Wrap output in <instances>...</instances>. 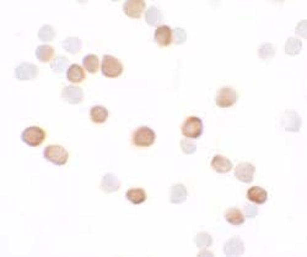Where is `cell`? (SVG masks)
Masks as SVG:
<instances>
[{"instance_id": "cell-1", "label": "cell", "mask_w": 307, "mask_h": 257, "mask_svg": "<svg viewBox=\"0 0 307 257\" xmlns=\"http://www.w3.org/2000/svg\"><path fill=\"white\" fill-rule=\"evenodd\" d=\"M156 133L152 128L140 127L132 133V143L138 148H148L155 143Z\"/></svg>"}, {"instance_id": "cell-2", "label": "cell", "mask_w": 307, "mask_h": 257, "mask_svg": "<svg viewBox=\"0 0 307 257\" xmlns=\"http://www.w3.org/2000/svg\"><path fill=\"white\" fill-rule=\"evenodd\" d=\"M101 71L103 76L110 77V79H115V77H119L123 74L124 67H123L120 60H118L117 58L113 57V55L106 54L102 58Z\"/></svg>"}, {"instance_id": "cell-3", "label": "cell", "mask_w": 307, "mask_h": 257, "mask_svg": "<svg viewBox=\"0 0 307 257\" xmlns=\"http://www.w3.org/2000/svg\"><path fill=\"white\" fill-rule=\"evenodd\" d=\"M44 160L53 163L55 165L67 164L69 160V153L63 146L60 145H49L43 151Z\"/></svg>"}, {"instance_id": "cell-4", "label": "cell", "mask_w": 307, "mask_h": 257, "mask_svg": "<svg viewBox=\"0 0 307 257\" xmlns=\"http://www.w3.org/2000/svg\"><path fill=\"white\" fill-rule=\"evenodd\" d=\"M203 122L198 117H188L181 127V132L186 138H199L203 133Z\"/></svg>"}, {"instance_id": "cell-5", "label": "cell", "mask_w": 307, "mask_h": 257, "mask_svg": "<svg viewBox=\"0 0 307 257\" xmlns=\"http://www.w3.org/2000/svg\"><path fill=\"white\" fill-rule=\"evenodd\" d=\"M21 140L30 147H38L46 140V131L39 127H29L22 131Z\"/></svg>"}, {"instance_id": "cell-6", "label": "cell", "mask_w": 307, "mask_h": 257, "mask_svg": "<svg viewBox=\"0 0 307 257\" xmlns=\"http://www.w3.org/2000/svg\"><path fill=\"white\" fill-rule=\"evenodd\" d=\"M238 99V95L236 90L230 86H224L219 88L215 95V103L220 108H230L236 104Z\"/></svg>"}, {"instance_id": "cell-7", "label": "cell", "mask_w": 307, "mask_h": 257, "mask_svg": "<svg viewBox=\"0 0 307 257\" xmlns=\"http://www.w3.org/2000/svg\"><path fill=\"white\" fill-rule=\"evenodd\" d=\"M303 125L300 114L295 110H286L281 115V127L284 130L291 131V132H299Z\"/></svg>"}, {"instance_id": "cell-8", "label": "cell", "mask_w": 307, "mask_h": 257, "mask_svg": "<svg viewBox=\"0 0 307 257\" xmlns=\"http://www.w3.org/2000/svg\"><path fill=\"white\" fill-rule=\"evenodd\" d=\"M38 76V67L32 63L24 62L15 67V77L20 81H32Z\"/></svg>"}, {"instance_id": "cell-9", "label": "cell", "mask_w": 307, "mask_h": 257, "mask_svg": "<svg viewBox=\"0 0 307 257\" xmlns=\"http://www.w3.org/2000/svg\"><path fill=\"white\" fill-rule=\"evenodd\" d=\"M256 173V167L250 162H241L238 163L237 167L235 168V176L241 183L250 184L253 181V176Z\"/></svg>"}, {"instance_id": "cell-10", "label": "cell", "mask_w": 307, "mask_h": 257, "mask_svg": "<svg viewBox=\"0 0 307 257\" xmlns=\"http://www.w3.org/2000/svg\"><path fill=\"white\" fill-rule=\"evenodd\" d=\"M154 41L156 42V44L161 48L170 47L173 43V36H172V30L167 25H162V26H158L156 29L155 33H154Z\"/></svg>"}, {"instance_id": "cell-11", "label": "cell", "mask_w": 307, "mask_h": 257, "mask_svg": "<svg viewBox=\"0 0 307 257\" xmlns=\"http://www.w3.org/2000/svg\"><path fill=\"white\" fill-rule=\"evenodd\" d=\"M147 4L143 0H127L123 4V11L128 17L132 19H139L145 11Z\"/></svg>"}, {"instance_id": "cell-12", "label": "cell", "mask_w": 307, "mask_h": 257, "mask_svg": "<svg viewBox=\"0 0 307 257\" xmlns=\"http://www.w3.org/2000/svg\"><path fill=\"white\" fill-rule=\"evenodd\" d=\"M224 254L226 256H242L245 254V243L238 236H233L224 244Z\"/></svg>"}, {"instance_id": "cell-13", "label": "cell", "mask_w": 307, "mask_h": 257, "mask_svg": "<svg viewBox=\"0 0 307 257\" xmlns=\"http://www.w3.org/2000/svg\"><path fill=\"white\" fill-rule=\"evenodd\" d=\"M62 98L70 104H79L84 99V91L77 86H65L62 91Z\"/></svg>"}, {"instance_id": "cell-14", "label": "cell", "mask_w": 307, "mask_h": 257, "mask_svg": "<svg viewBox=\"0 0 307 257\" xmlns=\"http://www.w3.org/2000/svg\"><path fill=\"white\" fill-rule=\"evenodd\" d=\"M188 197V190L183 184L177 183V184H173L171 186V190H170V202L172 205H181V203L186 202Z\"/></svg>"}, {"instance_id": "cell-15", "label": "cell", "mask_w": 307, "mask_h": 257, "mask_svg": "<svg viewBox=\"0 0 307 257\" xmlns=\"http://www.w3.org/2000/svg\"><path fill=\"white\" fill-rule=\"evenodd\" d=\"M210 167L213 168V170H215L216 173L225 174L232 169L233 165L232 162H231L229 158L224 157V156L221 155H215L213 157V160H211Z\"/></svg>"}, {"instance_id": "cell-16", "label": "cell", "mask_w": 307, "mask_h": 257, "mask_svg": "<svg viewBox=\"0 0 307 257\" xmlns=\"http://www.w3.org/2000/svg\"><path fill=\"white\" fill-rule=\"evenodd\" d=\"M101 189L107 193H115V191H118L120 189L119 179L112 173L105 174L101 180Z\"/></svg>"}, {"instance_id": "cell-17", "label": "cell", "mask_w": 307, "mask_h": 257, "mask_svg": "<svg viewBox=\"0 0 307 257\" xmlns=\"http://www.w3.org/2000/svg\"><path fill=\"white\" fill-rule=\"evenodd\" d=\"M247 198L257 205H263L268 200V193L261 186H252L247 190Z\"/></svg>"}, {"instance_id": "cell-18", "label": "cell", "mask_w": 307, "mask_h": 257, "mask_svg": "<svg viewBox=\"0 0 307 257\" xmlns=\"http://www.w3.org/2000/svg\"><path fill=\"white\" fill-rule=\"evenodd\" d=\"M224 217H225L228 223H230L231 225H235V226L242 225V224L245 223V219H246L245 214L242 213V211L238 210V208H236V207H231V208H229V210H226L225 213H224Z\"/></svg>"}, {"instance_id": "cell-19", "label": "cell", "mask_w": 307, "mask_h": 257, "mask_svg": "<svg viewBox=\"0 0 307 257\" xmlns=\"http://www.w3.org/2000/svg\"><path fill=\"white\" fill-rule=\"evenodd\" d=\"M85 69H82L80 65L72 64L67 70V79L72 84H80L85 80Z\"/></svg>"}, {"instance_id": "cell-20", "label": "cell", "mask_w": 307, "mask_h": 257, "mask_svg": "<svg viewBox=\"0 0 307 257\" xmlns=\"http://www.w3.org/2000/svg\"><path fill=\"white\" fill-rule=\"evenodd\" d=\"M108 115H110V113L102 105H94L90 109V119L95 124H103V123H106V120L108 119Z\"/></svg>"}, {"instance_id": "cell-21", "label": "cell", "mask_w": 307, "mask_h": 257, "mask_svg": "<svg viewBox=\"0 0 307 257\" xmlns=\"http://www.w3.org/2000/svg\"><path fill=\"white\" fill-rule=\"evenodd\" d=\"M163 19L162 11L160 9L155 6V5H152L149 9L145 11V21L149 26H157Z\"/></svg>"}, {"instance_id": "cell-22", "label": "cell", "mask_w": 307, "mask_h": 257, "mask_svg": "<svg viewBox=\"0 0 307 257\" xmlns=\"http://www.w3.org/2000/svg\"><path fill=\"white\" fill-rule=\"evenodd\" d=\"M36 58L42 63H49L54 57V48L49 44H42L36 48Z\"/></svg>"}, {"instance_id": "cell-23", "label": "cell", "mask_w": 307, "mask_h": 257, "mask_svg": "<svg viewBox=\"0 0 307 257\" xmlns=\"http://www.w3.org/2000/svg\"><path fill=\"white\" fill-rule=\"evenodd\" d=\"M125 198L133 205H140L147 201V193L144 189H130L125 193Z\"/></svg>"}, {"instance_id": "cell-24", "label": "cell", "mask_w": 307, "mask_h": 257, "mask_svg": "<svg viewBox=\"0 0 307 257\" xmlns=\"http://www.w3.org/2000/svg\"><path fill=\"white\" fill-rule=\"evenodd\" d=\"M81 39L77 37H68L62 43V47L65 52L70 53V54H77L81 49Z\"/></svg>"}, {"instance_id": "cell-25", "label": "cell", "mask_w": 307, "mask_h": 257, "mask_svg": "<svg viewBox=\"0 0 307 257\" xmlns=\"http://www.w3.org/2000/svg\"><path fill=\"white\" fill-rule=\"evenodd\" d=\"M82 66L90 74H96L100 69V60L97 55L87 54L82 59Z\"/></svg>"}, {"instance_id": "cell-26", "label": "cell", "mask_w": 307, "mask_h": 257, "mask_svg": "<svg viewBox=\"0 0 307 257\" xmlns=\"http://www.w3.org/2000/svg\"><path fill=\"white\" fill-rule=\"evenodd\" d=\"M285 54L288 55H299L303 50V41L295 37H289L285 43Z\"/></svg>"}, {"instance_id": "cell-27", "label": "cell", "mask_w": 307, "mask_h": 257, "mask_svg": "<svg viewBox=\"0 0 307 257\" xmlns=\"http://www.w3.org/2000/svg\"><path fill=\"white\" fill-rule=\"evenodd\" d=\"M55 34H57V31H55L54 27L52 25H43L41 29L38 30V38L43 42H51L55 38Z\"/></svg>"}, {"instance_id": "cell-28", "label": "cell", "mask_w": 307, "mask_h": 257, "mask_svg": "<svg viewBox=\"0 0 307 257\" xmlns=\"http://www.w3.org/2000/svg\"><path fill=\"white\" fill-rule=\"evenodd\" d=\"M68 67H69V60L65 55H59L51 63V69L54 72H58V74L64 72L65 70H68Z\"/></svg>"}, {"instance_id": "cell-29", "label": "cell", "mask_w": 307, "mask_h": 257, "mask_svg": "<svg viewBox=\"0 0 307 257\" xmlns=\"http://www.w3.org/2000/svg\"><path fill=\"white\" fill-rule=\"evenodd\" d=\"M258 55L262 60H269L275 55V47L271 43H263L258 48Z\"/></svg>"}, {"instance_id": "cell-30", "label": "cell", "mask_w": 307, "mask_h": 257, "mask_svg": "<svg viewBox=\"0 0 307 257\" xmlns=\"http://www.w3.org/2000/svg\"><path fill=\"white\" fill-rule=\"evenodd\" d=\"M194 244L200 249H208L209 246H211L213 244V238L209 233L206 231H200L195 235L194 238Z\"/></svg>"}, {"instance_id": "cell-31", "label": "cell", "mask_w": 307, "mask_h": 257, "mask_svg": "<svg viewBox=\"0 0 307 257\" xmlns=\"http://www.w3.org/2000/svg\"><path fill=\"white\" fill-rule=\"evenodd\" d=\"M172 36H173V43H176L177 45L183 44L186 41H187V32L185 31L181 27H177V29L172 30Z\"/></svg>"}, {"instance_id": "cell-32", "label": "cell", "mask_w": 307, "mask_h": 257, "mask_svg": "<svg viewBox=\"0 0 307 257\" xmlns=\"http://www.w3.org/2000/svg\"><path fill=\"white\" fill-rule=\"evenodd\" d=\"M181 148H182L185 155H193L197 151V145L193 141H191L190 138H183V140H181Z\"/></svg>"}, {"instance_id": "cell-33", "label": "cell", "mask_w": 307, "mask_h": 257, "mask_svg": "<svg viewBox=\"0 0 307 257\" xmlns=\"http://www.w3.org/2000/svg\"><path fill=\"white\" fill-rule=\"evenodd\" d=\"M306 30H307L306 20H303V21H301L300 24H298V26H296V29H295V32H296V34L301 36V37H303V38H306V37H307Z\"/></svg>"}, {"instance_id": "cell-34", "label": "cell", "mask_w": 307, "mask_h": 257, "mask_svg": "<svg viewBox=\"0 0 307 257\" xmlns=\"http://www.w3.org/2000/svg\"><path fill=\"white\" fill-rule=\"evenodd\" d=\"M245 214L247 218H255L257 214H258V208H257L256 206L247 205L245 207Z\"/></svg>"}, {"instance_id": "cell-35", "label": "cell", "mask_w": 307, "mask_h": 257, "mask_svg": "<svg viewBox=\"0 0 307 257\" xmlns=\"http://www.w3.org/2000/svg\"><path fill=\"white\" fill-rule=\"evenodd\" d=\"M198 256H214V254L210 253V251H208V250H203V251H200L199 254H198Z\"/></svg>"}]
</instances>
